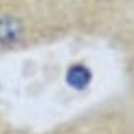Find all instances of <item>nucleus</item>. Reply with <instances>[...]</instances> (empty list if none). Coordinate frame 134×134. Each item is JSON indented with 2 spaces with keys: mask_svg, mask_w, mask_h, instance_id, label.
Wrapping results in <instances>:
<instances>
[{
  "mask_svg": "<svg viewBox=\"0 0 134 134\" xmlns=\"http://www.w3.org/2000/svg\"><path fill=\"white\" fill-rule=\"evenodd\" d=\"M70 80L75 86H83V85H86V81H88V71H85L83 68H76V70H73Z\"/></svg>",
  "mask_w": 134,
  "mask_h": 134,
  "instance_id": "nucleus-1",
  "label": "nucleus"
}]
</instances>
